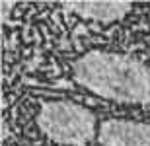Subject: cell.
<instances>
[{"label":"cell","mask_w":150,"mask_h":146,"mask_svg":"<svg viewBox=\"0 0 150 146\" xmlns=\"http://www.w3.org/2000/svg\"><path fill=\"white\" fill-rule=\"evenodd\" d=\"M72 76L96 96L119 103H150V66L131 55L90 51L76 59Z\"/></svg>","instance_id":"1"},{"label":"cell","mask_w":150,"mask_h":146,"mask_svg":"<svg viewBox=\"0 0 150 146\" xmlns=\"http://www.w3.org/2000/svg\"><path fill=\"white\" fill-rule=\"evenodd\" d=\"M37 127L49 140L68 146H86L98 138V119L88 107L74 101L55 99L41 103Z\"/></svg>","instance_id":"2"},{"label":"cell","mask_w":150,"mask_h":146,"mask_svg":"<svg viewBox=\"0 0 150 146\" xmlns=\"http://www.w3.org/2000/svg\"><path fill=\"white\" fill-rule=\"evenodd\" d=\"M98 142L101 146H150V123L109 119L100 125Z\"/></svg>","instance_id":"3"},{"label":"cell","mask_w":150,"mask_h":146,"mask_svg":"<svg viewBox=\"0 0 150 146\" xmlns=\"http://www.w3.org/2000/svg\"><path fill=\"white\" fill-rule=\"evenodd\" d=\"M62 8L80 18L101 23H111L117 20H123L133 10L131 2H67V4H62Z\"/></svg>","instance_id":"4"},{"label":"cell","mask_w":150,"mask_h":146,"mask_svg":"<svg viewBox=\"0 0 150 146\" xmlns=\"http://www.w3.org/2000/svg\"><path fill=\"white\" fill-rule=\"evenodd\" d=\"M0 8H2V22H6L10 18V12L14 10V2H2Z\"/></svg>","instance_id":"5"}]
</instances>
